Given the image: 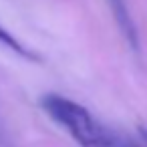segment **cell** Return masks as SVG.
<instances>
[{"label":"cell","instance_id":"obj_1","mask_svg":"<svg viewBox=\"0 0 147 147\" xmlns=\"http://www.w3.org/2000/svg\"><path fill=\"white\" fill-rule=\"evenodd\" d=\"M40 107L45 113L81 145V147H113V135L99 123L95 117L79 103L65 99L61 95H45L40 99Z\"/></svg>","mask_w":147,"mask_h":147},{"label":"cell","instance_id":"obj_2","mask_svg":"<svg viewBox=\"0 0 147 147\" xmlns=\"http://www.w3.org/2000/svg\"><path fill=\"white\" fill-rule=\"evenodd\" d=\"M107 4H109V8H111L115 20H117V26L121 28L123 36L127 38V42H129L133 49H137V47H139V38H137V30H135V24H133L131 14H129V10H127L125 0H107Z\"/></svg>","mask_w":147,"mask_h":147},{"label":"cell","instance_id":"obj_3","mask_svg":"<svg viewBox=\"0 0 147 147\" xmlns=\"http://www.w3.org/2000/svg\"><path fill=\"white\" fill-rule=\"evenodd\" d=\"M0 42H2V45H6L8 49H12L14 53H18L22 59H28V61H38V55H34L32 51H28V49H24L4 26H0Z\"/></svg>","mask_w":147,"mask_h":147},{"label":"cell","instance_id":"obj_4","mask_svg":"<svg viewBox=\"0 0 147 147\" xmlns=\"http://www.w3.org/2000/svg\"><path fill=\"white\" fill-rule=\"evenodd\" d=\"M139 135H141V139H143V143L147 145V127H139Z\"/></svg>","mask_w":147,"mask_h":147}]
</instances>
